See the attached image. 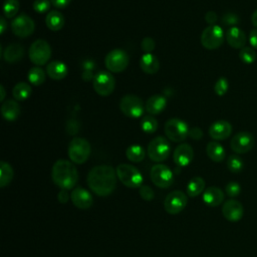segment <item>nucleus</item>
I'll return each instance as SVG.
<instances>
[{"mask_svg": "<svg viewBox=\"0 0 257 257\" xmlns=\"http://www.w3.org/2000/svg\"><path fill=\"white\" fill-rule=\"evenodd\" d=\"M116 171L108 165L93 167L87 174L89 189L99 197L109 196L116 187Z\"/></svg>", "mask_w": 257, "mask_h": 257, "instance_id": "nucleus-1", "label": "nucleus"}, {"mask_svg": "<svg viewBox=\"0 0 257 257\" xmlns=\"http://www.w3.org/2000/svg\"><path fill=\"white\" fill-rule=\"evenodd\" d=\"M51 178L58 188L67 191L77 184L78 172L72 162L60 159L52 166Z\"/></svg>", "mask_w": 257, "mask_h": 257, "instance_id": "nucleus-2", "label": "nucleus"}, {"mask_svg": "<svg viewBox=\"0 0 257 257\" xmlns=\"http://www.w3.org/2000/svg\"><path fill=\"white\" fill-rule=\"evenodd\" d=\"M115 171L117 179L125 187L136 189L143 185V175L135 166L128 164H120L116 167Z\"/></svg>", "mask_w": 257, "mask_h": 257, "instance_id": "nucleus-3", "label": "nucleus"}, {"mask_svg": "<svg viewBox=\"0 0 257 257\" xmlns=\"http://www.w3.org/2000/svg\"><path fill=\"white\" fill-rule=\"evenodd\" d=\"M67 154L73 164H84L90 155V144L84 138H73L68 145Z\"/></svg>", "mask_w": 257, "mask_h": 257, "instance_id": "nucleus-4", "label": "nucleus"}, {"mask_svg": "<svg viewBox=\"0 0 257 257\" xmlns=\"http://www.w3.org/2000/svg\"><path fill=\"white\" fill-rule=\"evenodd\" d=\"M119 109L125 116L138 118L144 116L146 107L141 97L135 94H126L119 101Z\"/></svg>", "mask_w": 257, "mask_h": 257, "instance_id": "nucleus-5", "label": "nucleus"}, {"mask_svg": "<svg viewBox=\"0 0 257 257\" xmlns=\"http://www.w3.org/2000/svg\"><path fill=\"white\" fill-rule=\"evenodd\" d=\"M165 134L167 138L174 143H182L189 137V126L186 121L181 118L173 117L166 121Z\"/></svg>", "mask_w": 257, "mask_h": 257, "instance_id": "nucleus-6", "label": "nucleus"}, {"mask_svg": "<svg viewBox=\"0 0 257 257\" xmlns=\"http://www.w3.org/2000/svg\"><path fill=\"white\" fill-rule=\"evenodd\" d=\"M130 62V56L125 50L115 48L110 50L104 58V65L109 72L119 73L123 71Z\"/></svg>", "mask_w": 257, "mask_h": 257, "instance_id": "nucleus-7", "label": "nucleus"}, {"mask_svg": "<svg viewBox=\"0 0 257 257\" xmlns=\"http://www.w3.org/2000/svg\"><path fill=\"white\" fill-rule=\"evenodd\" d=\"M147 153L150 160L153 162L161 163L167 160L171 153V146L169 141L161 136L156 137L149 143Z\"/></svg>", "mask_w": 257, "mask_h": 257, "instance_id": "nucleus-8", "label": "nucleus"}, {"mask_svg": "<svg viewBox=\"0 0 257 257\" xmlns=\"http://www.w3.org/2000/svg\"><path fill=\"white\" fill-rule=\"evenodd\" d=\"M28 55L30 61L35 65H44L50 59L51 47L46 40L37 39L30 45Z\"/></svg>", "mask_w": 257, "mask_h": 257, "instance_id": "nucleus-9", "label": "nucleus"}, {"mask_svg": "<svg viewBox=\"0 0 257 257\" xmlns=\"http://www.w3.org/2000/svg\"><path fill=\"white\" fill-rule=\"evenodd\" d=\"M225 39V33L219 25H209L201 34V44L209 50L219 48Z\"/></svg>", "mask_w": 257, "mask_h": 257, "instance_id": "nucleus-10", "label": "nucleus"}, {"mask_svg": "<svg viewBox=\"0 0 257 257\" xmlns=\"http://www.w3.org/2000/svg\"><path fill=\"white\" fill-rule=\"evenodd\" d=\"M150 177L153 184L162 189H167L174 183V174L172 170L163 164L154 165L151 168Z\"/></svg>", "mask_w": 257, "mask_h": 257, "instance_id": "nucleus-11", "label": "nucleus"}, {"mask_svg": "<svg viewBox=\"0 0 257 257\" xmlns=\"http://www.w3.org/2000/svg\"><path fill=\"white\" fill-rule=\"evenodd\" d=\"M92 86L94 91L101 96L110 95L115 87V79L111 72L101 70L98 71L92 80Z\"/></svg>", "mask_w": 257, "mask_h": 257, "instance_id": "nucleus-12", "label": "nucleus"}, {"mask_svg": "<svg viewBox=\"0 0 257 257\" xmlns=\"http://www.w3.org/2000/svg\"><path fill=\"white\" fill-rule=\"evenodd\" d=\"M188 203V196L186 193L180 190L172 191L169 193L164 201V208L167 213L176 215L182 212Z\"/></svg>", "mask_w": 257, "mask_h": 257, "instance_id": "nucleus-13", "label": "nucleus"}, {"mask_svg": "<svg viewBox=\"0 0 257 257\" xmlns=\"http://www.w3.org/2000/svg\"><path fill=\"white\" fill-rule=\"evenodd\" d=\"M11 29L16 36L24 38L30 36L33 33L35 29V23L33 19L28 15L20 14L12 20Z\"/></svg>", "mask_w": 257, "mask_h": 257, "instance_id": "nucleus-14", "label": "nucleus"}, {"mask_svg": "<svg viewBox=\"0 0 257 257\" xmlns=\"http://www.w3.org/2000/svg\"><path fill=\"white\" fill-rule=\"evenodd\" d=\"M230 147L238 155L246 154L254 147V137L249 132H239L231 139Z\"/></svg>", "mask_w": 257, "mask_h": 257, "instance_id": "nucleus-15", "label": "nucleus"}, {"mask_svg": "<svg viewBox=\"0 0 257 257\" xmlns=\"http://www.w3.org/2000/svg\"><path fill=\"white\" fill-rule=\"evenodd\" d=\"M222 214L226 220L230 222H237L242 219L244 215V208L239 201L230 199L223 204Z\"/></svg>", "mask_w": 257, "mask_h": 257, "instance_id": "nucleus-16", "label": "nucleus"}, {"mask_svg": "<svg viewBox=\"0 0 257 257\" xmlns=\"http://www.w3.org/2000/svg\"><path fill=\"white\" fill-rule=\"evenodd\" d=\"M70 199L72 204L81 210L89 209L93 204L92 195L84 188L77 187L72 190L70 194Z\"/></svg>", "mask_w": 257, "mask_h": 257, "instance_id": "nucleus-17", "label": "nucleus"}, {"mask_svg": "<svg viewBox=\"0 0 257 257\" xmlns=\"http://www.w3.org/2000/svg\"><path fill=\"white\" fill-rule=\"evenodd\" d=\"M173 159L178 167H186L194 159V150L189 144H181L175 149Z\"/></svg>", "mask_w": 257, "mask_h": 257, "instance_id": "nucleus-18", "label": "nucleus"}, {"mask_svg": "<svg viewBox=\"0 0 257 257\" xmlns=\"http://www.w3.org/2000/svg\"><path fill=\"white\" fill-rule=\"evenodd\" d=\"M232 125L229 121L220 119L214 121L209 127V136L215 141H223L230 137Z\"/></svg>", "mask_w": 257, "mask_h": 257, "instance_id": "nucleus-19", "label": "nucleus"}, {"mask_svg": "<svg viewBox=\"0 0 257 257\" xmlns=\"http://www.w3.org/2000/svg\"><path fill=\"white\" fill-rule=\"evenodd\" d=\"M225 38H226V41L228 42V44L233 48L242 49L243 47H245L246 34L241 28H239L237 26L228 28V30L226 31V34H225Z\"/></svg>", "mask_w": 257, "mask_h": 257, "instance_id": "nucleus-20", "label": "nucleus"}, {"mask_svg": "<svg viewBox=\"0 0 257 257\" xmlns=\"http://www.w3.org/2000/svg\"><path fill=\"white\" fill-rule=\"evenodd\" d=\"M203 202L209 207H218L224 202V192L215 186L207 188L203 193Z\"/></svg>", "mask_w": 257, "mask_h": 257, "instance_id": "nucleus-21", "label": "nucleus"}, {"mask_svg": "<svg viewBox=\"0 0 257 257\" xmlns=\"http://www.w3.org/2000/svg\"><path fill=\"white\" fill-rule=\"evenodd\" d=\"M167 106V98L161 94H154L149 97L145 103L146 111L151 115L160 114Z\"/></svg>", "mask_w": 257, "mask_h": 257, "instance_id": "nucleus-22", "label": "nucleus"}, {"mask_svg": "<svg viewBox=\"0 0 257 257\" xmlns=\"http://www.w3.org/2000/svg\"><path fill=\"white\" fill-rule=\"evenodd\" d=\"M46 73L51 79L61 80L67 75L68 69L64 62L60 60H52L46 66Z\"/></svg>", "mask_w": 257, "mask_h": 257, "instance_id": "nucleus-23", "label": "nucleus"}, {"mask_svg": "<svg viewBox=\"0 0 257 257\" xmlns=\"http://www.w3.org/2000/svg\"><path fill=\"white\" fill-rule=\"evenodd\" d=\"M20 112V105L16 100L7 99L3 101L1 105V114L4 119L8 121H13L19 117Z\"/></svg>", "mask_w": 257, "mask_h": 257, "instance_id": "nucleus-24", "label": "nucleus"}, {"mask_svg": "<svg viewBox=\"0 0 257 257\" xmlns=\"http://www.w3.org/2000/svg\"><path fill=\"white\" fill-rule=\"evenodd\" d=\"M140 67L147 74H155L160 69V61L156 55L144 53L140 59Z\"/></svg>", "mask_w": 257, "mask_h": 257, "instance_id": "nucleus-25", "label": "nucleus"}, {"mask_svg": "<svg viewBox=\"0 0 257 257\" xmlns=\"http://www.w3.org/2000/svg\"><path fill=\"white\" fill-rule=\"evenodd\" d=\"M23 56H24V47L19 43L9 44L3 52L4 60L9 63L18 62L19 60L22 59Z\"/></svg>", "mask_w": 257, "mask_h": 257, "instance_id": "nucleus-26", "label": "nucleus"}, {"mask_svg": "<svg viewBox=\"0 0 257 257\" xmlns=\"http://www.w3.org/2000/svg\"><path fill=\"white\" fill-rule=\"evenodd\" d=\"M206 153H207V156L213 162H216V163H220L224 161L226 157V151L224 147L221 144H219L217 141H212L207 144Z\"/></svg>", "mask_w": 257, "mask_h": 257, "instance_id": "nucleus-27", "label": "nucleus"}, {"mask_svg": "<svg viewBox=\"0 0 257 257\" xmlns=\"http://www.w3.org/2000/svg\"><path fill=\"white\" fill-rule=\"evenodd\" d=\"M65 23L64 16L61 12L52 10L47 13L45 17V24L51 31H58L63 28Z\"/></svg>", "mask_w": 257, "mask_h": 257, "instance_id": "nucleus-28", "label": "nucleus"}, {"mask_svg": "<svg viewBox=\"0 0 257 257\" xmlns=\"http://www.w3.org/2000/svg\"><path fill=\"white\" fill-rule=\"evenodd\" d=\"M205 186H206V183L202 177H194L187 184L186 193L191 198L197 197L204 193V191L206 190Z\"/></svg>", "mask_w": 257, "mask_h": 257, "instance_id": "nucleus-29", "label": "nucleus"}, {"mask_svg": "<svg viewBox=\"0 0 257 257\" xmlns=\"http://www.w3.org/2000/svg\"><path fill=\"white\" fill-rule=\"evenodd\" d=\"M31 93H32L31 85L23 81L16 83L12 89V95L18 101L26 100L31 95Z\"/></svg>", "mask_w": 257, "mask_h": 257, "instance_id": "nucleus-30", "label": "nucleus"}, {"mask_svg": "<svg viewBox=\"0 0 257 257\" xmlns=\"http://www.w3.org/2000/svg\"><path fill=\"white\" fill-rule=\"evenodd\" d=\"M14 177V171L10 164L1 161L0 162V187L5 188L8 186Z\"/></svg>", "mask_w": 257, "mask_h": 257, "instance_id": "nucleus-31", "label": "nucleus"}, {"mask_svg": "<svg viewBox=\"0 0 257 257\" xmlns=\"http://www.w3.org/2000/svg\"><path fill=\"white\" fill-rule=\"evenodd\" d=\"M125 157L133 163H140L145 159L146 151L140 145H132L126 149Z\"/></svg>", "mask_w": 257, "mask_h": 257, "instance_id": "nucleus-32", "label": "nucleus"}, {"mask_svg": "<svg viewBox=\"0 0 257 257\" xmlns=\"http://www.w3.org/2000/svg\"><path fill=\"white\" fill-rule=\"evenodd\" d=\"M27 77H28L29 82L32 85L38 86V85H41L45 81L46 74H45L44 70L42 68H40V66H34L29 69Z\"/></svg>", "mask_w": 257, "mask_h": 257, "instance_id": "nucleus-33", "label": "nucleus"}, {"mask_svg": "<svg viewBox=\"0 0 257 257\" xmlns=\"http://www.w3.org/2000/svg\"><path fill=\"white\" fill-rule=\"evenodd\" d=\"M158 126H159L158 120L153 115L147 114V115H144L142 117L141 127H142V131L144 133H146V134H154V133L157 132Z\"/></svg>", "mask_w": 257, "mask_h": 257, "instance_id": "nucleus-34", "label": "nucleus"}, {"mask_svg": "<svg viewBox=\"0 0 257 257\" xmlns=\"http://www.w3.org/2000/svg\"><path fill=\"white\" fill-rule=\"evenodd\" d=\"M19 1L18 0H5L3 4V14L5 18H14L19 11Z\"/></svg>", "mask_w": 257, "mask_h": 257, "instance_id": "nucleus-35", "label": "nucleus"}, {"mask_svg": "<svg viewBox=\"0 0 257 257\" xmlns=\"http://www.w3.org/2000/svg\"><path fill=\"white\" fill-rule=\"evenodd\" d=\"M227 168L231 173L238 174L244 168V162L238 155H231L227 159Z\"/></svg>", "mask_w": 257, "mask_h": 257, "instance_id": "nucleus-36", "label": "nucleus"}, {"mask_svg": "<svg viewBox=\"0 0 257 257\" xmlns=\"http://www.w3.org/2000/svg\"><path fill=\"white\" fill-rule=\"evenodd\" d=\"M257 54L254 50L253 47H249V46H245L242 49H240L239 52V58L241 59V61L243 63L246 64H251L256 60Z\"/></svg>", "mask_w": 257, "mask_h": 257, "instance_id": "nucleus-37", "label": "nucleus"}, {"mask_svg": "<svg viewBox=\"0 0 257 257\" xmlns=\"http://www.w3.org/2000/svg\"><path fill=\"white\" fill-rule=\"evenodd\" d=\"M228 88H229V82L225 77H220L214 85V91L219 96L225 95L226 92L228 91Z\"/></svg>", "mask_w": 257, "mask_h": 257, "instance_id": "nucleus-38", "label": "nucleus"}, {"mask_svg": "<svg viewBox=\"0 0 257 257\" xmlns=\"http://www.w3.org/2000/svg\"><path fill=\"white\" fill-rule=\"evenodd\" d=\"M225 192H226L227 196H229L231 198H235L240 195L241 186L238 182H234V181L229 182L225 187Z\"/></svg>", "mask_w": 257, "mask_h": 257, "instance_id": "nucleus-39", "label": "nucleus"}, {"mask_svg": "<svg viewBox=\"0 0 257 257\" xmlns=\"http://www.w3.org/2000/svg\"><path fill=\"white\" fill-rule=\"evenodd\" d=\"M240 22V18L236 13L233 12H227L222 17V23L226 26H235Z\"/></svg>", "mask_w": 257, "mask_h": 257, "instance_id": "nucleus-40", "label": "nucleus"}, {"mask_svg": "<svg viewBox=\"0 0 257 257\" xmlns=\"http://www.w3.org/2000/svg\"><path fill=\"white\" fill-rule=\"evenodd\" d=\"M50 0H34L32 7L37 13H45L50 8Z\"/></svg>", "mask_w": 257, "mask_h": 257, "instance_id": "nucleus-41", "label": "nucleus"}, {"mask_svg": "<svg viewBox=\"0 0 257 257\" xmlns=\"http://www.w3.org/2000/svg\"><path fill=\"white\" fill-rule=\"evenodd\" d=\"M139 193H140V196L142 197V199L145 200V201H148V202L152 201L154 199V197H155L153 189L150 186H148V185H142L140 187Z\"/></svg>", "mask_w": 257, "mask_h": 257, "instance_id": "nucleus-42", "label": "nucleus"}, {"mask_svg": "<svg viewBox=\"0 0 257 257\" xmlns=\"http://www.w3.org/2000/svg\"><path fill=\"white\" fill-rule=\"evenodd\" d=\"M141 47H142V49H143V51L145 53H151L155 49V47H156V42L151 37H145L142 40Z\"/></svg>", "mask_w": 257, "mask_h": 257, "instance_id": "nucleus-43", "label": "nucleus"}, {"mask_svg": "<svg viewBox=\"0 0 257 257\" xmlns=\"http://www.w3.org/2000/svg\"><path fill=\"white\" fill-rule=\"evenodd\" d=\"M189 137L195 141H199L203 138V131L200 127H192L189 130Z\"/></svg>", "mask_w": 257, "mask_h": 257, "instance_id": "nucleus-44", "label": "nucleus"}, {"mask_svg": "<svg viewBox=\"0 0 257 257\" xmlns=\"http://www.w3.org/2000/svg\"><path fill=\"white\" fill-rule=\"evenodd\" d=\"M205 20L209 25H215L218 20V15L214 11H208L205 14Z\"/></svg>", "mask_w": 257, "mask_h": 257, "instance_id": "nucleus-45", "label": "nucleus"}, {"mask_svg": "<svg viewBox=\"0 0 257 257\" xmlns=\"http://www.w3.org/2000/svg\"><path fill=\"white\" fill-rule=\"evenodd\" d=\"M249 42L254 49H257V29H252L250 31Z\"/></svg>", "mask_w": 257, "mask_h": 257, "instance_id": "nucleus-46", "label": "nucleus"}, {"mask_svg": "<svg viewBox=\"0 0 257 257\" xmlns=\"http://www.w3.org/2000/svg\"><path fill=\"white\" fill-rule=\"evenodd\" d=\"M69 198H70V196L68 195V193H67L66 190H61V191L58 193V195H57V199H58V201H59L61 204L67 203L68 200H69Z\"/></svg>", "mask_w": 257, "mask_h": 257, "instance_id": "nucleus-47", "label": "nucleus"}, {"mask_svg": "<svg viewBox=\"0 0 257 257\" xmlns=\"http://www.w3.org/2000/svg\"><path fill=\"white\" fill-rule=\"evenodd\" d=\"M50 2L56 8H65L71 0H50Z\"/></svg>", "mask_w": 257, "mask_h": 257, "instance_id": "nucleus-48", "label": "nucleus"}, {"mask_svg": "<svg viewBox=\"0 0 257 257\" xmlns=\"http://www.w3.org/2000/svg\"><path fill=\"white\" fill-rule=\"evenodd\" d=\"M94 75H95V74L92 73V70H85V69H83V70H82L81 77H82V79H83L84 81H90V80H93Z\"/></svg>", "mask_w": 257, "mask_h": 257, "instance_id": "nucleus-49", "label": "nucleus"}, {"mask_svg": "<svg viewBox=\"0 0 257 257\" xmlns=\"http://www.w3.org/2000/svg\"><path fill=\"white\" fill-rule=\"evenodd\" d=\"M6 29H7V22H6V19H5V17H1V18H0V33L3 34Z\"/></svg>", "mask_w": 257, "mask_h": 257, "instance_id": "nucleus-50", "label": "nucleus"}, {"mask_svg": "<svg viewBox=\"0 0 257 257\" xmlns=\"http://www.w3.org/2000/svg\"><path fill=\"white\" fill-rule=\"evenodd\" d=\"M251 22L252 24L257 28V10H255L251 16Z\"/></svg>", "mask_w": 257, "mask_h": 257, "instance_id": "nucleus-51", "label": "nucleus"}, {"mask_svg": "<svg viewBox=\"0 0 257 257\" xmlns=\"http://www.w3.org/2000/svg\"><path fill=\"white\" fill-rule=\"evenodd\" d=\"M0 100L1 101H4V99H5V95H6V91H5V88H4V86L1 84L0 85Z\"/></svg>", "mask_w": 257, "mask_h": 257, "instance_id": "nucleus-52", "label": "nucleus"}]
</instances>
